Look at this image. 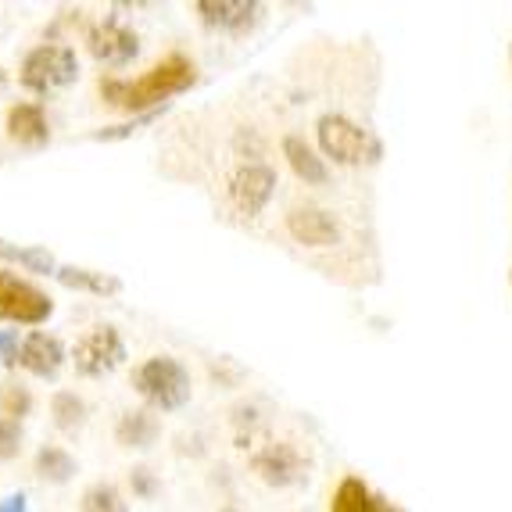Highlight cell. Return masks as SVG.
Segmentation results:
<instances>
[{"mask_svg":"<svg viewBox=\"0 0 512 512\" xmlns=\"http://www.w3.org/2000/svg\"><path fill=\"white\" fill-rule=\"evenodd\" d=\"M194 83H197L194 61H190L187 54H169V58H162L158 65H151L140 79H133V83L108 76L97 83V90H101L104 104L129 111V115L140 119V115H151V111L169 101V97L190 90Z\"/></svg>","mask_w":512,"mask_h":512,"instance_id":"1","label":"cell"},{"mask_svg":"<svg viewBox=\"0 0 512 512\" xmlns=\"http://www.w3.org/2000/svg\"><path fill=\"white\" fill-rule=\"evenodd\" d=\"M133 387L151 409L176 412L190 402V373L169 355H154L133 373Z\"/></svg>","mask_w":512,"mask_h":512,"instance_id":"2","label":"cell"},{"mask_svg":"<svg viewBox=\"0 0 512 512\" xmlns=\"http://www.w3.org/2000/svg\"><path fill=\"white\" fill-rule=\"evenodd\" d=\"M316 140L319 151L337 165H362L380 158V144L369 137L359 122H351L341 111H326L316 122Z\"/></svg>","mask_w":512,"mask_h":512,"instance_id":"3","label":"cell"},{"mask_svg":"<svg viewBox=\"0 0 512 512\" xmlns=\"http://www.w3.org/2000/svg\"><path fill=\"white\" fill-rule=\"evenodd\" d=\"M79 76V58L72 47L65 43H40L26 54L22 61V86L33 90V94H51V90H61V86L76 83Z\"/></svg>","mask_w":512,"mask_h":512,"instance_id":"4","label":"cell"},{"mask_svg":"<svg viewBox=\"0 0 512 512\" xmlns=\"http://www.w3.org/2000/svg\"><path fill=\"white\" fill-rule=\"evenodd\" d=\"M54 312V301L33 287L29 280L15 276L11 269H0V323L40 326Z\"/></svg>","mask_w":512,"mask_h":512,"instance_id":"5","label":"cell"},{"mask_svg":"<svg viewBox=\"0 0 512 512\" xmlns=\"http://www.w3.org/2000/svg\"><path fill=\"white\" fill-rule=\"evenodd\" d=\"M251 470L269 487H291L305 477L308 459L301 455V448L294 441H273L251 455Z\"/></svg>","mask_w":512,"mask_h":512,"instance_id":"6","label":"cell"},{"mask_svg":"<svg viewBox=\"0 0 512 512\" xmlns=\"http://www.w3.org/2000/svg\"><path fill=\"white\" fill-rule=\"evenodd\" d=\"M126 359V344H122L115 326H94L83 341L76 344V373L83 376H104Z\"/></svg>","mask_w":512,"mask_h":512,"instance_id":"7","label":"cell"},{"mask_svg":"<svg viewBox=\"0 0 512 512\" xmlns=\"http://www.w3.org/2000/svg\"><path fill=\"white\" fill-rule=\"evenodd\" d=\"M276 194V172L269 169V165H240L237 172H233L230 180V201L233 208H237L240 215H258L265 205H269V197Z\"/></svg>","mask_w":512,"mask_h":512,"instance_id":"8","label":"cell"},{"mask_svg":"<svg viewBox=\"0 0 512 512\" xmlns=\"http://www.w3.org/2000/svg\"><path fill=\"white\" fill-rule=\"evenodd\" d=\"M287 233L305 248H333L341 244V222L319 205H298L287 212Z\"/></svg>","mask_w":512,"mask_h":512,"instance_id":"9","label":"cell"},{"mask_svg":"<svg viewBox=\"0 0 512 512\" xmlns=\"http://www.w3.org/2000/svg\"><path fill=\"white\" fill-rule=\"evenodd\" d=\"M86 51L94 54L101 65H126L140 54V40L133 29H126L115 18H104L97 22L90 33H86Z\"/></svg>","mask_w":512,"mask_h":512,"instance_id":"10","label":"cell"},{"mask_svg":"<svg viewBox=\"0 0 512 512\" xmlns=\"http://www.w3.org/2000/svg\"><path fill=\"white\" fill-rule=\"evenodd\" d=\"M197 18L208 29H222V33H248L262 15L258 0H194Z\"/></svg>","mask_w":512,"mask_h":512,"instance_id":"11","label":"cell"},{"mask_svg":"<svg viewBox=\"0 0 512 512\" xmlns=\"http://www.w3.org/2000/svg\"><path fill=\"white\" fill-rule=\"evenodd\" d=\"M18 366L29 369L33 376H43V380H51L58 376V369L65 366V344L51 333H29L26 341H22V355H18Z\"/></svg>","mask_w":512,"mask_h":512,"instance_id":"12","label":"cell"},{"mask_svg":"<svg viewBox=\"0 0 512 512\" xmlns=\"http://www.w3.org/2000/svg\"><path fill=\"white\" fill-rule=\"evenodd\" d=\"M330 512H402L384 495H376L362 477H344L330 498Z\"/></svg>","mask_w":512,"mask_h":512,"instance_id":"13","label":"cell"},{"mask_svg":"<svg viewBox=\"0 0 512 512\" xmlns=\"http://www.w3.org/2000/svg\"><path fill=\"white\" fill-rule=\"evenodd\" d=\"M8 137L22 147H43L51 140V126H47V115H43L40 104H15L8 111Z\"/></svg>","mask_w":512,"mask_h":512,"instance_id":"14","label":"cell"},{"mask_svg":"<svg viewBox=\"0 0 512 512\" xmlns=\"http://www.w3.org/2000/svg\"><path fill=\"white\" fill-rule=\"evenodd\" d=\"M283 158H287L291 172L305 183V187H323V183L330 180L326 158H319V154L312 151L301 137H283Z\"/></svg>","mask_w":512,"mask_h":512,"instance_id":"15","label":"cell"},{"mask_svg":"<svg viewBox=\"0 0 512 512\" xmlns=\"http://www.w3.org/2000/svg\"><path fill=\"white\" fill-rule=\"evenodd\" d=\"M158 434H162L158 419L144 409L126 412V416L115 423V441H119L122 448H151V444L158 441Z\"/></svg>","mask_w":512,"mask_h":512,"instance_id":"16","label":"cell"},{"mask_svg":"<svg viewBox=\"0 0 512 512\" xmlns=\"http://www.w3.org/2000/svg\"><path fill=\"white\" fill-rule=\"evenodd\" d=\"M58 283H65L69 291H86V294H97V298H111V294L122 291V283L108 273H94V269H76V265H61Z\"/></svg>","mask_w":512,"mask_h":512,"instance_id":"17","label":"cell"},{"mask_svg":"<svg viewBox=\"0 0 512 512\" xmlns=\"http://www.w3.org/2000/svg\"><path fill=\"white\" fill-rule=\"evenodd\" d=\"M0 258L22 265V269H29V273H40V276H58V269H61L47 248H22V244H8V240H0Z\"/></svg>","mask_w":512,"mask_h":512,"instance_id":"18","label":"cell"},{"mask_svg":"<svg viewBox=\"0 0 512 512\" xmlns=\"http://www.w3.org/2000/svg\"><path fill=\"white\" fill-rule=\"evenodd\" d=\"M36 477L47 480V484H65V480H72V473H76V459H72L65 448H54V444H47V448H40L36 452Z\"/></svg>","mask_w":512,"mask_h":512,"instance_id":"19","label":"cell"},{"mask_svg":"<svg viewBox=\"0 0 512 512\" xmlns=\"http://www.w3.org/2000/svg\"><path fill=\"white\" fill-rule=\"evenodd\" d=\"M51 416H54V427L58 430H79L86 419V405L79 394L72 391H58L51 398Z\"/></svg>","mask_w":512,"mask_h":512,"instance_id":"20","label":"cell"},{"mask_svg":"<svg viewBox=\"0 0 512 512\" xmlns=\"http://www.w3.org/2000/svg\"><path fill=\"white\" fill-rule=\"evenodd\" d=\"M83 512H129L126 498L119 495V487L111 484H94L83 491V502H79Z\"/></svg>","mask_w":512,"mask_h":512,"instance_id":"21","label":"cell"},{"mask_svg":"<svg viewBox=\"0 0 512 512\" xmlns=\"http://www.w3.org/2000/svg\"><path fill=\"white\" fill-rule=\"evenodd\" d=\"M0 412H4V419H22L33 412V394L26 391V387L18 384H4L0 387Z\"/></svg>","mask_w":512,"mask_h":512,"instance_id":"22","label":"cell"},{"mask_svg":"<svg viewBox=\"0 0 512 512\" xmlns=\"http://www.w3.org/2000/svg\"><path fill=\"white\" fill-rule=\"evenodd\" d=\"M18 452H22V427H18L15 419L0 416V462L15 459Z\"/></svg>","mask_w":512,"mask_h":512,"instance_id":"23","label":"cell"},{"mask_svg":"<svg viewBox=\"0 0 512 512\" xmlns=\"http://www.w3.org/2000/svg\"><path fill=\"white\" fill-rule=\"evenodd\" d=\"M129 487H133V495L137 498H154L158 495V477H154L147 466H137V470L129 473Z\"/></svg>","mask_w":512,"mask_h":512,"instance_id":"24","label":"cell"},{"mask_svg":"<svg viewBox=\"0 0 512 512\" xmlns=\"http://www.w3.org/2000/svg\"><path fill=\"white\" fill-rule=\"evenodd\" d=\"M18 355H22V344H18V333L15 330H4L0 333V362L8 369L18 366Z\"/></svg>","mask_w":512,"mask_h":512,"instance_id":"25","label":"cell"},{"mask_svg":"<svg viewBox=\"0 0 512 512\" xmlns=\"http://www.w3.org/2000/svg\"><path fill=\"white\" fill-rule=\"evenodd\" d=\"M26 495H22V491H18V495H8L4 498V502H0V512H26Z\"/></svg>","mask_w":512,"mask_h":512,"instance_id":"26","label":"cell"},{"mask_svg":"<svg viewBox=\"0 0 512 512\" xmlns=\"http://www.w3.org/2000/svg\"><path fill=\"white\" fill-rule=\"evenodd\" d=\"M222 512H237V509H222Z\"/></svg>","mask_w":512,"mask_h":512,"instance_id":"27","label":"cell"},{"mask_svg":"<svg viewBox=\"0 0 512 512\" xmlns=\"http://www.w3.org/2000/svg\"><path fill=\"white\" fill-rule=\"evenodd\" d=\"M0 83H4V72H0Z\"/></svg>","mask_w":512,"mask_h":512,"instance_id":"28","label":"cell"}]
</instances>
